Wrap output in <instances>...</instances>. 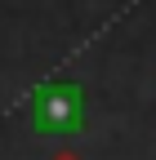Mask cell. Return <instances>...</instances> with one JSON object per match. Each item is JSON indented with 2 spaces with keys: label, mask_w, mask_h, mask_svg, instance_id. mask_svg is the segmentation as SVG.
<instances>
[{
  "label": "cell",
  "mask_w": 156,
  "mask_h": 160,
  "mask_svg": "<svg viewBox=\"0 0 156 160\" xmlns=\"http://www.w3.org/2000/svg\"><path fill=\"white\" fill-rule=\"evenodd\" d=\"M36 120H40V129H71L76 120H81V93L76 89H45L40 102H36Z\"/></svg>",
  "instance_id": "cell-1"
}]
</instances>
